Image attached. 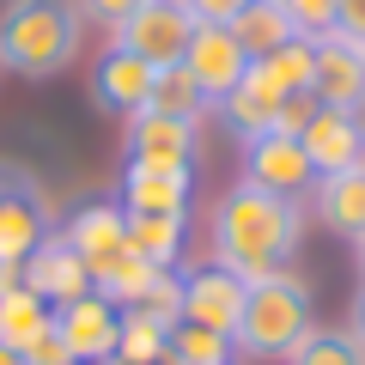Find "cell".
Wrapping results in <instances>:
<instances>
[{
    "label": "cell",
    "mask_w": 365,
    "mask_h": 365,
    "mask_svg": "<svg viewBox=\"0 0 365 365\" xmlns=\"http://www.w3.org/2000/svg\"><path fill=\"white\" fill-rule=\"evenodd\" d=\"M311 55H317V73H311V98L323 110H341V116H359L365 110V49L335 31L311 37Z\"/></svg>",
    "instance_id": "7"
},
{
    "label": "cell",
    "mask_w": 365,
    "mask_h": 365,
    "mask_svg": "<svg viewBox=\"0 0 365 365\" xmlns=\"http://www.w3.org/2000/svg\"><path fill=\"white\" fill-rule=\"evenodd\" d=\"M25 287L37 292V299H49V304H67V299H79V292H91V274L79 268L73 244H67L61 232H49L25 256Z\"/></svg>",
    "instance_id": "15"
},
{
    "label": "cell",
    "mask_w": 365,
    "mask_h": 365,
    "mask_svg": "<svg viewBox=\"0 0 365 365\" xmlns=\"http://www.w3.org/2000/svg\"><path fill=\"white\" fill-rule=\"evenodd\" d=\"M86 365H122V359H86Z\"/></svg>",
    "instance_id": "36"
},
{
    "label": "cell",
    "mask_w": 365,
    "mask_h": 365,
    "mask_svg": "<svg viewBox=\"0 0 365 365\" xmlns=\"http://www.w3.org/2000/svg\"><path fill=\"white\" fill-rule=\"evenodd\" d=\"M311 329H317L311 280L292 274V268H274V274H262V280L244 287V311H237L232 347L250 353V359H287Z\"/></svg>",
    "instance_id": "3"
},
{
    "label": "cell",
    "mask_w": 365,
    "mask_h": 365,
    "mask_svg": "<svg viewBox=\"0 0 365 365\" xmlns=\"http://www.w3.org/2000/svg\"><path fill=\"white\" fill-rule=\"evenodd\" d=\"M177 67L195 79V91L207 98V110H220L225 98H232V86L250 73V55L237 49V37L225 25H195V37H189V49H182Z\"/></svg>",
    "instance_id": "8"
},
{
    "label": "cell",
    "mask_w": 365,
    "mask_h": 365,
    "mask_svg": "<svg viewBox=\"0 0 365 365\" xmlns=\"http://www.w3.org/2000/svg\"><path fill=\"white\" fill-rule=\"evenodd\" d=\"M25 287V262H0V299Z\"/></svg>",
    "instance_id": "33"
},
{
    "label": "cell",
    "mask_w": 365,
    "mask_h": 365,
    "mask_svg": "<svg viewBox=\"0 0 365 365\" xmlns=\"http://www.w3.org/2000/svg\"><path fill=\"white\" fill-rule=\"evenodd\" d=\"M353 256H359V280H365V237H353Z\"/></svg>",
    "instance_id": "34"
},
{
    "label": "cell",
    "mask_w": 365,
    "mask_h": 365,
    "mask_svg": "<svg viewBox=\"0 0 365 365\" xmlns=\"http://www.w3.org/2000/svg\"><path fill=\"white\" fill-rule=\"evenodd\" d=\"M19 359H25V365H73V353H67V341L55 335V323H49V329H43V335L31 341L25 353H19Z\"/></svg>",
    "instance_id": "29"
},
{
    "label": "cell",
    "mask_w": 365,
    "mask_h": 365,
    "mask_svg": "<svg viewBox=\"0 0 365 365\" xmlns=\"http://www.w3.org/2000/svg\"><path fill=\"white\" fill-rule=\"evenodd\" d=\"M304 244V201L268 195L256 182H232L213 207V262L232 268L237 280L287 268Z\"/></svg>",
    "instance_id": "1"
},
{
    "label": "cell",
    "mask_w": 365,
    "mask_h": 365,
    "mask_svg": "<svg viewBox=\"0 0 365 365\" xmlns=\"http://www.w3.org/2000/svg\"><path fill=\"white\" fill-rule=\"evenodd\" d=\"M244 287H250V280H237V274L220 268V262H207V268H182V323L232 335L237 311H244Z\"/></svg>",
    "instance_id": "11"
},
{
    "label": "cell",
    "mask_w": 365,
    "mask_h": 365,
    "mask_svg": "<svg viewBox=\"0 0 365 365\" xmlns=\"http://www.w3.org/2000/svg\"><path fill=\"white\" fill-rule=\"evenodd\" d=\"M335 37L365 49V0H335Z\"/></svg>",
    "instance_id": "31"
},
{
    "label": "cell",
    "mask_w": 365,
    "mask_h": 365,
    "mask_svg": "<svg viewBox=\"0 0 365 365\" xmlns=\"http://www.w3.org/2000/svg\"><path fill=\"white\" fill-rule=\"evenodd\" d=\"M79 19L73 0H6L0 6V67L19 79H55L79 61Z\"/></svg>",
    "instance_id": "2"
},
{
    "label": "cell",
    "mask_w": 365,
    "mask_h": 365,
    "mask_svg": "<svg viewBox=\"0 0 365 365\" xmlns=\"http://www.w3.org/2000/svg\"><path fill=\"white\" fill-rule=\"evenodd\" d=\"M73 6H79V19H98V25H110V31H116L122 19H134V13H140L146 0H73Z\"/></svg>",
    "instance_id": "28"
},
{
    "label": "cell",
    "mask_w": 365,
    "mask_h": 365,
    "mask_svg": "<svg viewBox=\"0 0 365 365\" xmlns=\"http://www.w3.org/2000/svg\"><path fill=\"white\" fill-rule=\"evenodd\" d=\"M165 341H170L165 323H153V317H140V311H122V335H116V359L122 365H158L165 359Z\"/></svg>",
    "instance_id": "24"
},
{
    "label": "cell",
    "mask_w": 365,
    "mask_h": 365,
    "mask_svg": "<svg viewBox=\"0 0 365 365\" xmlns=\"http://www.w3.org/2000/svg\"><path fill=\"white\" fill-rule=\"evenodd\" d=\"M0 365H25V359H19V353H13V347H0Z\"/></svg>",
    "instance_id": "35"
},
{
    "label": "cell",
    "mask_w": 365,
    "mask_h": 365,
    "mask_svg": "<svg viewBox=\"0 0 365 365\" xmlns=\"http://www.w3.org/2000/svg\"><path fill=\"white\" fill-rule=\"evenodd\" d=\"M182 220H189V213H128V250L140 262H153V268H177Z\"/></svg>",
    "instance_id": "20"
},
{
    "label": "cell",
    "mask_w": 365,
    "mask_h": 365,
    "mask_svg": "<svg viewBox=\"0 0 365 365\" xmlns=\"http://www.w3.org/2000/svg\"><path fill=\"white\" fill-rule=\"evenodd\" d=\"M153 73L158 67H146L140 55H128V49L110 43V49L91 61V104L110 110V116H140L146 91H153Z\"/></svg>",
    "instance_id": "13"
},
{
    "label": "cell",
    "mask_w": 365,
    "mask_h": 365,
    "mask_svg": "<svg viewBox=\"0 0 365 365\" xmlns=\"http://www.w3.org/2000/svg\"><path fill=\"white\" fill-rule=\"evenodd\" d=\"M256 67H262V73H268L280 91H287V98H292V91H311V73H317L311 37H292V43H280V49H274V55H262Z\"/></svg>",
    "instance_id": "26"
},
{
    "label": "cell",
    "mask_w": 365,
    "mask_h": 365,
    "mask_svg": "<svg viewBox=\"0 0 365 365\" xmlns=\"http://www.w3.org/2000/svg\"><path fill=\"white\" fill-rule=\"evenodd\" d=\"M304 201H311V213L329 225V232H341L347 244L365 237V165L335 170V177H317V189Z\"/></svg>",
    "instance_id": "17"
},
{
    "label": "cell",
    "mask_w": 365,
    "mask_h": 365,
    "mask_svg": "<svg viewBox=\"0 0 365 365\" xmlns=\"http://www.w3.org/2000/svg\"><path fill=\"white\" fill-rule=\"evenodd\" d=\"M49 323H55V304L37 299L31 287H19V292H6V299H0V347L25 353Z\"/></svg>",
    "instance_id": "21"
},
{
    "label": "cell",
    "mask_w": 365,
    "mask_h": 365,
    "mask_svg": "<svg viewBox=\"0 0 365 365\" xmlns=\"http://www.w3.org/2000/svg\"><path fill=\"white\" fill-rule=\"evenodd\" d=\"M347 335L365 347V280H359V292H353V317H347Z\"/></svg>",
    "instance_id": "32"
},
{
    "label": "cell",
    "mask_w": 365,
    "mask_h": 365,
    "mask_svg": "<svg viewBox=\"0 0 365 365\" xmlns=\"http://www.w3.org/2000/svg\"><path fill=\"white\" fill-rule=\"evenodd\" d=\"M189 13H195V25H232L237 13H244L250 0H182Z\"/></svg>",
    "instance_id": "30"
},
{
    "label": "cell",
    "mask_w": 365,
    "mask_h": 365,
    "mask_svg": "<svg viewBox=\"0 0 365 365\" xmlns=\"http://www.w3.org/2000/svg\"><path fill=\"white\" fill-rule=\"evenodd\" d=\"M49 237V195L19 165H0V262H25Z\"/></svg>",
    "instance_id": "5"
},
{
    "label": "cell",
    "mask_w": 365,
    "mask_h": 365,
    "mask_svg": "<svg viewBox=\"0 0 365 365\" xmlns=\"http://www.w3.org/2000/svg\"><path fill=\"white\" fill-rule=\"evenodd\" d=\"M128 165L140 170H195V128L177 116H128Z\"/></svg>",
    "instance_id": "12"
},
{
    "label": "cell",
    "mask_w": 365,
    "mask_h": 365,
    "mask_svg": "<svg viewBox=\"0 0 365 365\" xmlns=\"http://www.w3.org/2000/svg\"><path fill=\"white\" fill-rule=\"evenodd\" d=\"M55 335L67 341L73 365L86 359H116V335H122V311L98 292H79V299L55 304Z\"/></svg>",
    "instance_id": "10"
},
{
    "label": "cell",
    "mask_w": 365,
    "mask_h": 365,
    "mask_svg": "<svg viewBox=\"0 0 365 365\" xmlns=\"http://www.w3.org/2000/svg\"><path fill=\"white\" fill-rule=\"evenodd\" d=\"M195 37V13L182 6V0H146L134 19L116 25V49L140 55L146 67H177L182 49Z\"/></svg>",
    "instance_id": "4"
},
{
    "label": "cell",
    "mask_w": 365,
    "mask_h": 365,
    "mask_svg": "<svg viewBox=\"0 0 365 365\" xmlns=\"http://www.w3.org/2000/svg\"><path fill=\"white\" fill-rule=\"evenodd\" d=\"M280 13L299 25V37H323V31H335V0H280Z\"/></svg>",
    "instance_id": "27"
},
{
    "label": "cell",
    "mask_w": 365,
    "mask_h": 365,
    "mask_svg": "<svg viewBox=\"0 0 365 365\" xmlns=\"http://www.w3.org/2000/svg\"><path fill=\"white\" fill-rule=\"evenodd\" d=\"M225 31L237 37V49H244L250 61H262V55H274L280 43H292V37H299V25H292V19L280 13V0H250V6H244V13H237Z\"/></svg>",
    "instance_id": "19"
},
{
    "label": "cell",
    "mask_w": 365,
    "mask_h": 365,
    "mask_svg": "<svg viewBox=\"0 0 365 365\" xmlns=\"http://www.w3.org/2000/svg\"><path fill=\"white\" fill-rule=\"evenodd\" d=\"M232 353H237L232 335H220V329H195V323H177L158 365H232Z\"/></svg>",
    "instance_id": "23"
},
{
    "label": "cell",
    "mask_w": 365,
    "mask_h": 365,
    "mask_svg": "<svg viewBox=\"0 0 365 365\" xmlns=\"http://www.w3.org/2000/svg\"><path fill=\"white\" fill-rule=\"evenodd\" d=\"M299 146H304V158L317 165V177L353 170V165H365V122H359V116H341V110H323V104H317V116L299 128Z\"/></svg>",
    "instance_id": "14"
},
{
    "label": "cell",
    "mask_w": 365,
    "mask_h": 365,
    "mask_svg": "<svg viewBox=\"0 0 365 365\" xmlns=\"http://www.w3.org/2000/svg\"><path fill=\"white\" fill-rule=\"evenodd\" d=\"M287 365H365V347L347 329H311V335L287 353Z\"/></svg>",
    "instance_id": "25"
},
{
    "label": "cell",
    "mask_w": 365,
    "mask_h": 365,
    "mask_svg": "<svg viewBox=\"0 0 365 365\" xmlns=\"http://www.w3.org/2000/svg\"><path fill=\"white\" fill-rule=\"evenodd\" d=\"M244 182L268 189V195H287V201H304L317 189V165L304 158L299 134H256L244 140Z\"/></svg>",
    "instance_id": "6"
},
{
    "label": "cell",
    "mask_w": 365,
    "mask_h": 365,
    "mask_svg": "<svg viewBox=\"0 0 365 365\" xmlns=\"http://www.w3.org/2000/svg\"><path fill=\"white\" fill-rule=\"evenodd\" d=\"M195 170H140L128 165L122 177V213H189Z\"/></svg>",
    "instance_id": "18"
},
{
    "label": "cell",
    "mask_w": 365,
    "mask_h": 365,
    "mask_svg": "<svg viewBox=\"0 0 365 365\" xmlns=\"http://www.w3.org/2000/svg\"><path fill=\"white\" fill-rule=\"evenodd\" d=\"M280 104H287V91H280L256 61H250V73L237 79L232 98L220 104V116H225V128H232L237 140H256V134H274V116H280Z\"/></svg>",
    "instance_id": "16"
},
{
    "label": "cell",
    "mask_w": 365,
    "mask_h": 365,
    "mask_svg": "<svg viewBox=\"0 0 365 365\" xmlns=\"http://www.w3.org/2000/svg\"><path fill=\"white\" fill-rule=\"evenodd\" d=\"M146 110H153V116H177V122L195 128V122L207 116V98L195 91V79L182 73V67H158V73H153V91H146Z\"/></svg>",
    "instance_id": "22"
},
{
    "label": "cell",
    "mask_w": 365,
    "mask_h": 365,
    "mask_svg": "<svg viewBox=\"0 0 365 365\" xmlns=\"http://www.w3.org/2000/svg\"><path fill=\"white\" fill-rule=\"evenodd\" d=\"M61 237L73 244L79 268H86L91 287H98V280H104V274L128 256V213H122L116 201H91V207H79L73 220H67Z\"/></svg>",
    "instance_id": "9"
}]
</instances>
